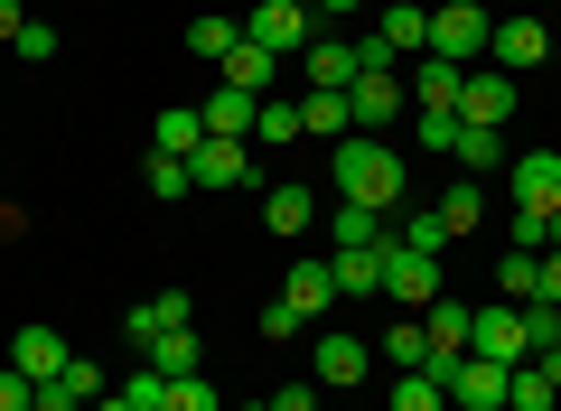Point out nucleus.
Segmentation results:
<instances>
[{"label": "nucleus", "instance_id": "f257e3e1", "mask_svg": "<svg viewBox=\"0 0 561 411\" xmlns=\"http://www.w3.org/2000/svg\"><path fill=\"white\" fill-rule=\"evenodd\" d=\"M337 196L346 206H402V150H383V140H365V132H346L337 140Z\"/></svg>", "mask_w": 561, "mask_h": 411}, {"label": "nucleus", "instance_id": "f03ea898", "mask_svg": "<svg viewBox=\"0 0 561 411\" xmlns=\"http://www.w3.org/2000/svg\"><path fill=\"white\" fill-rule=\"evenodd\" d=\"M486 38H496V20H486L478 0H440V10H431V57L478 66V57H486Z\"/></svg>", "mask_w": 561, "mask_h": 411}, {"label": "nucleus", "instance_id": "7ed1b4c3", "mask_svg": "<svg viewBox=\"0 0 561 411\" xmlns=\"http://www.w3.org/2000/svg\"><path fill=\"white\" fill-rule=\"evenodd\" d=\"M505 113H515V76L505 66H468L459 76V122L468 132H505Z\"/></svg>", "mask_w": 561, "mask_h": 411}, {"label": "nucleus", "instance_id": "20e7f679", "mask_svg": "<svg viewBox=\"0 0 561 411\" xmlns=\"http://www.w3.org/2000/svg\"><path fill=\"white\" fill-rule=\"evenodd\" d=\"M505 196H515V216H561V150H524L505 169Z\"/></svg>", "mask_w": 561, "mask_h": 411}, {"label": "nucleus", "instance_id": "39448f33", "mask_svg": "<svg viewBox=\"0 0 561 411\" xmlns=\"http://www.w3.org/2000/svg\"><path fill=\"white\" fill-rule=\"evenodd\" d=\"M375 253H383V290H393L402 309H431V299H440V253H402L393 235H383Z\"/></svg>", "mask_w": 561, "mask_h": 411}, {"label": "nucleus", "instance_id": "423d86ee", "mask_svg": "<svg viewBox=\"0 0 561 411\" xmlns=\"http://www.w3.org/2000/svg\"><path fill=\"white\" fill-rule=\"evenodd\" d=\"M468 355H496V365H524V355H534L524 346V309L515 299H496V309L468 318Z\"/></svg>", "mask_w": 561, "mask_h": 411}, {"label": "nucleus", "instance_id": "0eeeda50", "mask_svg": "<svg viewBox=\"0 0 561 411\" xmlns=\"http://www.w3.org/2000/svg\"><path fill=\"white\" fill-rule=\"evenodd\" d=\"M505 374H515V365H496V355H459V365H449V411H496L505 402Z\"/></svg>", "mask_w": 561, "mask_h": 411}, {"label": "nucleus", "instance_id": "6e6552de", "mask_svg": "<svg viewBox=\"0 0 561 411\" xmlns=\"http://www.w3.org/2000/svg\"><path fill=\"white\" fill-rule=\"evenodd\" d=\"M243 38L272 47V57H290V47L309 38V0H253V10H243Z\"/></svg>", "mask_w": 561, "mask_h": 411}, {"label": "nucleus", "instance_id": "1a4fd4ad", "mask_svg": "<svg viewBox=\"0 0 561 411\" xmlns=\"http://www.w3.org/2000/svg\"><path fill=\"white\" fill-rule=\"evenodd\" d=\"M187 178H197V196L206 187H243V178H253V140H216V132H206L197 159H187Z\"/></svg>", "mask_w": 561, "mask_h": 411}, {"label": "nucleus", "instance_id": "9d476101", "mask_svg": "<svg viewBox=\"0 0 561 411\" xmlns=\"http://www.w3.org/2000/svg\"><path fill=\"white\" fill-rule=\"evenodd\" d=\"M365 365H375V346H356V336H319V346H309V384L319 392L365 384Z\"/></svg>", "mask_w": 561, "mask_h": 411}, {"label": "nucleus", "instance_id": "9b49d317", "mask_svg": "<svg viewBox=\"0 0 561 411\" xmlns=\"http://www.w3.org/2000/svg\"><path fill=\"white\" fill-rule=\"evenodd\" d=\"M486 57H496L505 76H524V66H542V57H552V28H542V20H524V10H515V20H505L496 38H486Z\"/></svg>", "mask_w": 561, "mask_h": 411}, {"label": "nucleus", "instance_id": "f8f14e48", "mask_svg": "<svg viewBox=\"0 0 561 411\" xmlns=\"http://www.w3.org/2000/svg\"><path fill=\"white\" fill-rule=\"evenodd\" d=\"M346 113H356V132H383V122H402V84H393V66H375V76L346 84Z\"/></svg>", "mask_w": 561, "mask_h": 411}, {"label": "nucleus", "instance_id": "ddd939ff", "mask_svg": "<svg viewBox=\"0 0 561 411\" xmlns=\"http://www.w3.org/2000/svg\"><path fill=\"white\" fill-rule=\"evenodd\" d=\"M66 355H76V346H66L57 328H20V336H10V365H20L28 384H57V374H66Z\"/></svg>", "mask_w": 561, "mask_h": 411}, {"label": "nucleus", "instance_id": "4468645a", "mask_svg": "<svg viewBox=\"0 0 561 411\" xmlns=\"http://www.w3.org/2000/svg\"><path fill=\"white\" fill-rule=\"evenodd\" d=\"M197 140H206V113H197V103H169V113L150 122V159H197Z\"/></svg>", "mask_w": 561, "mask_h": 411}, {"label": "nucleus", "instance_id": "2eb2a0df", "mask_svg": "<svg viewBox=\"0 0 561 411\" xmlns=\"http://www.w3.org/2000/svg\"><path fill=\"white\" fill-rule=\"evenodd\" d=\"M393 57H431V10L421 0H383V28H375Z\"/></svg>", "mask_w": 561, "mask_h": 411}, {"label": "nucleus", "instance_id": "dca6fc26", "mask_svg": "<svg viewBox=\"0 0 561 411\" xmlns=\"http://www.w3.org/2000/svg\"><path fill=\"white\" fill-rule=\"evenodd\" d=\"M253 113H262V94H243V84H216L206 94V132L216 140H253Z\"/></svg>", "mask_w": 561, "mask_h": 411}, {"label": "nucleus", "instance_id": "f3484780", "mask_svg": "<svg viewBox=\"0 0 561 411\" xmlns=\"http://www.w3.org/2000/svg\"><path fill=\"white\" fill-rule=\"evenodd\" d=\"M328 299H337V281H328V262H300L290 272V290H280V309H300V328H319Z\"/></svg>", "mask_w": 561, "mask_h": 411}, {"label": "nucleus", "instance_id": "a211bd4d", "mask_svg": "<svg viewBox=\"0 0 561 411\" xmlns=\"http://www.w3.org/2000/svg\"><path fill=\"white\" fill-rule=\"evenodd\" d=\"M169 328H187V290H160V299H140V309L122 318L131 346H150V336H169Z\"/></svg>", "mask_w": 561, "mask_h": 411}, {"label": "nucleus", "instance_id": "6ab92c4d", "mask_svg": "<svg viewBox=\"0 0 561 411\" xmlns=\"http://www.w3.org/2000/svg\"><path fill=\"white\" fill-rule=\"evenodd\" d=\"M459 76H468V66H449V57H421L412 113H459Z\"/></svg>", "mask_w": 561, "mask_h": 411}, {"label": "nucleus", "instance_id": "aec40b11", "mask_svg": "<svg viewBox=\"0 0 561 411\" xmlns=\"http://www.w3.org/2000/svg\"><path fill=\"white\" fill-rule=\"evenodd\" d=\"M328 243H337V253H375L383 216H375V206H328Z\"/></svg>", "mask_w": 561, "mask_h": 411}, {"label": "nucleus", "instance_id": "412c9836", "mask_svg": "<svg viewBox=\"0 0 561 411\" xmlns=\"http://www.w3.org/2000/svg\"><path fill=\"white\" fill-rule=\"evenodd\" d=\"M140 365H150V374H169V384H179V374H197V365H206V346H197V336H187V328H169V336H150V346H140Z\"/></svg>", "mask_w": 561, "mask_h": 411}, {"label": "nucleus", "instance_id": "4be33fe9", "mask_svg": "<svg viewBox=\"0 0 561 411\" xmlns=\"http://www.w3.org/2000/svg\"><path fill=\"white\" fill-rule=\"evenodd\" d=\"M309 84H319V94H346V84H356V38H319L309 47Z\"/></svg>", "mask_w": 561, "mask_h": 411}, {"label": "nucleus", "instance_id": "5701e85b", "mask_svg": "<svg viewBox=\"0 0 561 411\" xmlns=\"http://www.w3.org/2000/svg\"><path fill=\"white\" fill-rule=\"evenodd\" d=\"M309 216H319V196H309V187H272V196H262V225H272V235H309Z\"/></svg>", "mask_w": 561, "mask_h": 411}, {"label": "nucleus", "instance_id": "b1692460", "mask_svg": "<svg viewBox=\"0 0 561 411\" xmlns=\"http://www.w3.org/2000/svg\"><path fill=\"white\" fill-rule=\"evenodd\" d=\"M328 281H337V299H375L383 290V253H337Z\"/></svg>", "mask_w": 561, "mask_h": 411}, {"label": "nucleus", "instance_id": "393cba45", "mask_svg": "<svg viewBox=\"0 0 561 411\" xmlns=\"http://www.w3.org/2000/svg\"><path fill=\"white\" fill-rule=\"evenodd\" d=\"M272 76H280V57H272V47H253V38L225 57V84H243V94H272Z\"/></svg>", "mask_w": 561, "mask_h": 411}, {"label": "nucleus", "instance_id": "a878e982", "mask_svg": "<svg viewBox=\"0 0 561 411\" xmlns=\"http://www.w3.org/2000/svg\"><path fill=\"white\" fill-rule=\"evenodd\" d=\"M375 355H383V365H402V374H431V328H421V318H402Z\"/></svg>", "mask_w": 561, "mask_h": 411}, {"label": "nucleus", "instance_id": "bb28decb", "mask_svg": "<svg viewBox=\"0 0 561 411\" xmlns=\"http://www.w3.org/2000/svg\"><path fill=\"white\" fill-rule=\"evenodd\" d=\"M468 299H431V355H468Z\"/></svg>", "mask_w": 561, "mask_h": 411}, {"label": "nucleus", "instance_id": "cd10ccee", "mask_svg": "<svg viewBox=\"0 0 561 411\" xmlns=\"http://www.w3.org/2000/svg\"><path fill=\"white\" fill-rule=\"evenodd\" d=\"M552 402H561V384H552L542 365H515V374H505V411H552Z\"/></svg>", "mask_w": 561, "mask_h": 411}, {"label": "nucleus", "instance_id": "c85d7f7f", "mask_svg": "<svg viewBox=\"0 0 561 411\" xmlns=\"http://www.w3.org/2000/svg\"><path fill=\"white\" fill-rule=\"evenodd\" d=\"M47 392H57V402H76V411H94V402H103L113 384H103V365H84V355H66V374H57Z\"/></svg>", "mask_w": 561, "mask_h": 411}, {"label": "nucleus", "instance_id": "c756f323", "mask_svg": "<svg viewBox=\"0 0 561 411\" xmlns=\"http://www.w3.org/2000/svg\"><path fill=\"white\" fill-rule=\"evenodd\" d=\"M449 159H459L468 178H496L505 169V132H459V150H449Z\"/></svg>", "mask_w": 561, "mask_h": 411}, {"label": "nucleus", "instance_id": "7c9ffc66", "mask_svg": "<svg viewBox=\"0 0 561 411\" xmlns=\"http://www.w3.org/2000/svg\"><path fill=\"white\" fill-rule=\"evenodd\" d=\"M300 132H356L346 94H319V84H309V94H300Z\"/></svg>", "mask_w": 561, "mask_h": 411}, {"label": "nucleus", "instance_id": "2f4dec72", "mask_svg": "<svg viewBox=\"0 0 561 411\" xmlns=\"http://www.w3.org/2000/svg\"><path fill=\"white\" fill-rule=\"evenodd\" d=\"M234 47H243V20H197V28H187V57H234Z\"/></svg>", "mask_w": 561, "mask_h": 411}, {"label": "nucleus", "instance_id": "473e14b6", "mask_svg": "<svg viewBox=\"0 0 561 411\" xmlns=\"http://www.w3.org/2000/svg\"><path fill=\"white\" fill-rule=\"evenodd\" d=\"M253 140H300V103H290V94H262V113H253Z\"/></svg>", "mask_w": 561, "mask_h": 411}, {"label": "nucleus", "instance_id": "72a5a7b5", "mask_svg": "<svg viewBox=\"0 0 561 411\" xmlns=\"http://www.w3.org/2000/svg\"><path fill=\"white\" fill-rule=\"evenodd\" d=\"M402 253H440V243H449V225H440V206H421V216H402Z\"/></svg>", "mask_w": 561, "mask_h": 411}, {"label": "nucleus", "instance_id": "f704fd0d", "mask_svg": "<svg viewBox=\"0 0 561 411\" xmlns=\"http://www.w3.org/2000/svg\"><path fill=\"white\" fill-rule=\"evenodd\" d=\"M524 346H534V355L561 346V309H552V299H524Z\"/></svg>", "mask_w": 561, "mask_h": 411}, {"label": "nucleus", "instance_id": "c9c22d12", "mask_svg": "<svg viewBox=\"0 0 561 411\" xmlns=\"http://www.w3.org/2000/svg\"><path fill=\"white\" fill-rule=\"evenodd\" d=\"M496 281H505V299L524 309V299L542 290V253H505V272H496Z\"/></svg>", "mask_w": 561, "mask_h": 411}, {"label": "nucleus", "instance_id": "e433bc0d", "mask_svg": "<svg viewBox=\"0 0 561 411\" xmlns=\"http://www.w3.org/2000/svg\"><path fill=\"white\" fill-rule=\"evenodd\" d=\"M122 402H131V411H169V374L131 365V384H122Z\"/></svg>", "mask_w": 561, "mask_h": 411}, {"label": "nucleus", "instance_id": "4c0bfd02", "mask_svg": "<svg viewBox=\"0 0 561 411\" xmlns=\"http://www.w3.org/2000/svg\"><path fill=\"white\" fill-rule=\"evenodd\" d=\"M393 411H449V392L431 384V374H402V384H393Z\"/></svg>", "mask_w": 561, "mask_h": 411}, {"label": "nucleus", "instance_id": "58836bf2", "mask_svg": "<svg viewBox=\"0 0 561 411\" xmlns=\"http://www.w3.org/2000/svg\"><path fill=\"white\" fill-rule=\"evenodd\" d=\"M478 206H486L478 187H449V196H440V225H449V235H468V225H478Z\"/></svg>", "mask_w": 561, "mask_h": 411}, {"label": "nucleus", "instance_id": "ea45409f", "mask_svg": "<svg viewBox=\"0 0 561 411\" xmlns=\"http://www.w3.org/2000/svg\"><path fill=\"white\" fill-rule=\"evenodd\" d=\"M459 132H468L459 113H421V150H459Z\"/></svg>", "mask_w": 561, "mask_h": 411}, {"label": "nucleus", "instance_id": "a19ab883", "mask_svg": "<svg viewBox=\"0 0 561 411\" xmlns=\"http://www.w3.org/2000/svg\"><path fill=\"white\" fill-rule=\"evenodd\" d=\"M0 411H38V384L20 365H0Z\"/></svg>", "mask_w": 561, "mask_h": 411}, {"label": "nucleus", "instance_id": "79ce46f5", "mask_svg": "<svg viewBox=\"0 0 561 411\" xmlns=\"http://www.w3.org/2000/svg\"><path fill=\"white\" fill-rule=\"evenodd\" d=\"M197 178H187V159H150V196H187Z\"/></svg>", "mask_w": 561, "mask_h": 411}, {"label": "nucleus", "instance_id": "37998d69", "mask_svg": "<svg viewBox=\"0 0 561 411\" xmlns=\"http://www.w3.org/2000/svg\"><path fill=\"white\" fill-rule=\"evenodd\" d=\"M169 411H225V402L197 384V374H179V384H169Z\"/></svg>", "mask_w": 561, "mask_h": 411}, {"label": "nucleus", "instance_id": "c03bdc74", "mask_svg": "<svg viewBox=\"0 0 561 411\" xmlns=\"http://www.w3.org/2000/svg\"><path fill=\"white\" fill-rule=\"evenodd\" d=\"M262 336H272V346H290V336H309V328H300V309H280V299H272V309H262Z\"/></svg>", "mask_w": 561, "mask_h": 411}, {"label": "nucleus", "instance_id": "a18cd8bd", "mask_svg": "<svg viewBox=\"0 0 561 411\" xmlns=\"http://www.w3.org/2000/svg\"><path fill=\"white\" fill-rule=\"evenodd\" d=\"M272 411H319V384H280V402Z\"/></svg>", "mask_w": 561, "mask_h": 411}, {"label": "nucleus", "instance_id": "49530a36", "mask_svg": "<svg viewBox=\"0 0 561 411\" xmlns=\"http://www.w3.org/2000/svg\"><path fill=\"white\" fill-rule=\"evenodd\" d=\"M534 299H552V309H561V253H542V290Z\"/></svg>", "mask_w": 561, "mask_h": 411}, {"label": "nucleus", "instance_id": "de8ad7c7", "mask_svg": "<svg viewBox=\"0 0 561 411\" xmlns=\"http://www.w3.org/2000/svg\"><path fill=\"white\" fill-rule=\"evenodd\" d=\"M20 28H28V10H20V0H0V38L20 47Z\"/></svg>", "mask_w": 561, "mask_h": 411}, {"label": "nucleus", "instance_id": "09e8293b", "mask_svg": "<svg viewBox=\"0 0 561 411\" xmlns=\"http://www.w3.org/2000/svg\"><path fill=\"white\" fill-rule=\"evenodd\" d=\"M346 10H356V0H309V20H346Z\"/></svg>", "mask_w": 561, "mask_h": 411}, {"label": "nucleus", "instance_id": "8fccbe9b", "mask_svg": "<svg viewBox=\"0 0 561 411\" xmlns=\"http://www.w3.org/2000/svg\"><path fill=\"white\" fill-rule=\"evenodd\" d=\"M496 411H505V402H496Z\"/></svg>", "mask_w": 561, "mask_h": 411}]
</instances>
